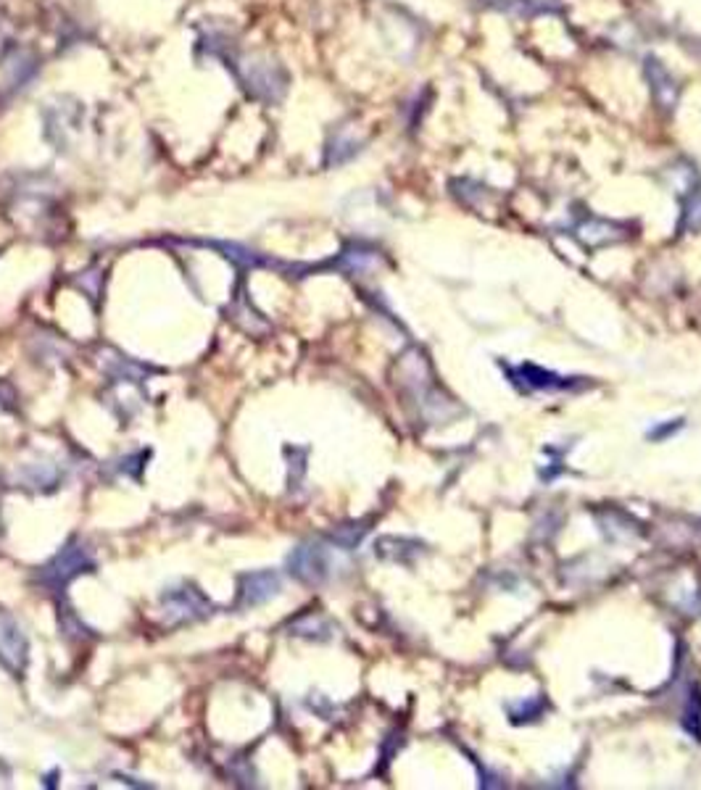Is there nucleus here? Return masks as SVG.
Returning a JSON list of instances; mask_svg holds the SVG:
<instances>
[{"instance_id": "39448f33", "label": "nucleus", "mask_w": 701, "mask_h": 790, "mask_svg": "<svg viewBox=\"0 0 701 790\" xmlns=\"http://www.w3.org/2000/svg\"><path fill=\"white\" fill-rule=\"evenodd\" d=\"M283 590V579L272 570H259V572H245L237 577V598L235 609H253L267 601H272Z\"/></svg>"}, {"instance_id": "0eeeda50", "label": "nucleus", "mask_w": 701, "mask_h": 790, "mask_svg": "<svg viewBox=\"0 0 701 790\" xmlns=\"http://www.w3.org/2000/svg\"><path fill=\"white\" fill-rule=\"evenodd\" d=\"M422 551V543L406 540V538H380L375 543V554L386 562H398V564H411L414 556Z\"/></svg>"}, {"instance_id": "7ed1b4c3", "label": "nucleus", "mask_w": 701, "mask_h": 790, "mask_svg": "<svg viewBox=\"0 0 701 790\" xmlns=\"http://www.w3.org/2000/svg\"><path fill=\"white\" fill-rule=\"evenodd\" d=\"M27 661H29V643L21 625L11 614L0 611V666L8 674L21 677L27 669Z\"/></svg>"}, {"instance_id": "9b49d317", "label": "nucleus", "mask_w": 701, "mask_h": 790, "mask_svg": "<svg viewBox=\"0 0 701 790\" xmlns=\"http://www.w3.org/2000/svg\"><path fill=\"white\" fill-rule=\"evenodd\" d=\"M683 427V422L681 419H673V425H667V427H654V430L649 432V437H667V435H673L675 430H681Z\"/></svg>"}, {"instance_id": "6e6552de", "label": "nucleus", "mask_w": 701, "mask_h": 790, "mask_svg": "<svg viewBox=\"0 0 701 790\" xmlns=\"http://www.w3.org/2000/svg\"><path fill=\"white\" fill-rule=\"evenodd\" d=\"M514 382H522V385H528L533 390H551V387H564L567 385L559 374L546 371V369L536 366V363H522L514 371Z\"/></svg>"}, {"instance_id": "423d86ee", "label": "nucleus", "mask_w": 701, "mask_h": 790, "mask_svg": "<svg viewBox=\"0 0 701 790\" xmlns=\"http://www.w3.org/2000/svg\"><path fill=\"white\" fill-rule=\"evenodd\" d=\"M646 79L651 84V92H654V100L665 108V111H673L678 106V98H681V90H678V82L673 79V74L667 72L657 59H646Z\"/></svg>"}, {"instance_id": "1a4fd4ad", "label": "nucleus", "mask_w": 701, "mask_h": 790, "mask_svg": "<svg viewBox=\"0 0 701 790\" xmlns=\"http://www.w3.org/2000/svg\"><path fill=\"white\" fill-rule=\"evenodd\" d=\"M291 635L312 638V641H327V638H332V625L319 614H307V617H301V619H296L291 625Z\"/></svg>"}, {"instance_id": "f257e3e1", "label": "nucleus", "mask_w": 701, "mask_h": 790, "mask_svg": "<svg viewBox=\"0 0 701 790\" xmlns=\"http://www.w3.org/2000/svg\"><path fill=\"white\" fill-rule=\"evenodd\" d=\"M158 606H161V619L169 627L201 622V619H206L214 611V603L193 582H179V585L163 590Z\"/></svg>"}, {"instance_id": "9d476101", "label": "nucleus", "mask_w": 701, "mask_h": 790, "mask_svg": "<svg viewBox=\"0 0 701 790\" xmlns=\"http://www.w3.org/2000/svg\"><path fill=\"white\" fill-rule=\"evenodd\" d=\"M683 227L686 229H701V196H694L691 201H686L683 209Z\"/></svg>"}, {"instance_id": "20e7f679", "label": "nucleus", "mask_w": 701, "mask_h": 790, "mask_svg": "<svg viewBox=\"0 0 701 790\" xmlns=\"http://www.w3.org/2000/svg\"><path fill=\"white\" fill-rule=\"evenodd\" d=\"M288 572L299 582L319 585L330 577V556L322 543H301L288 556Z\"/></svg>"}, {"instance_id": "f03ea898", "label": "nucleus", "mask_w": 701, "mask_h": 790, "mask_svg": "<svg viewBox=\"0 0 701 790\" xmlns=\"http://www.w3.org/2000/svg\"><path fill=\"white\" fill-rule=\"evenodd\" d=\"M95 570V559L90 554V548L79 540H72L67 543L43 570H40V582L61 590L67 587L75 577L84 575V572H92Z\"/></svg>"}]
</instances>
